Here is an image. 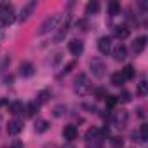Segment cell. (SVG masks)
<instances>
[{
    "mask_svg": "<svg viewBox=\"0 0 148 148\" xmlns=\"http://www.w3.org/2000/svg\"><path fill=\"white\" fill-rule=\"evenodd\" d=\"M16 21V11H14V5L9 4V2H2L0 4V23L4 26H9Z\"/></svg>",
    "mask_w": 148,
    "mask_h": 148,
    "instance_id": "cell-1",
    "label": "cell"
},
{
    "mask_svg": "<svg viewBox=\"0 0 148 148\" xmlns=\"http://www.w3.org/2000/svg\"><path fill=\"white\" fill-rule=\"evenodd\" d=\"M73 91L79 96H87L91 92V80L86 73H79V77L73 82Z\"/></svg>",
    "mask_w": 148,
    "mask_h": 148,
    "instance_id": "cell-2",
    "label": "cell"
},
{
    "mask_svg": "<svg viewBox=\"0 0 148 148\" xmlns=\"http://www.w3.org/2000/svg\"><path fill=\"white\" fill-rule=\"evenodd\" d=\"M61 16L59 14H52V16H49V18H45L44 19V23L40 25V30H38V35H45V33H49V32H54L59 25H61Z\"/></svg>",
    "mask_w": 148,
    "mask_h": 148,
    "instance_id": "cell-3",
    "label": "cell"
},
{
    "mask_svg": "<svg viewBox=\"0 0 148 148\" xmlns=\"http://www.w3.org/2000/svg\"><path fill=\"white\" fill-rule=\"evenodd\" d=\"M112 124L117 127V129H125L127 124H129V112L120 108V110H115L113 115H112Z\"/></svg>",
    "mask_w": 148,
    "mask_h": 148,
    "instance_id": "cell-4",
    "label": "cell"
},
{
    "mask_svg": "<svg viewBox=\"0 0 148 148\" xmlns=\"http://www.w3.org/2000/svg\"><path fill=\"white\" fill-rule=\"evenodd\" d=\"M89 66H91V73H92L96 79H103V77H105V73H106V64L103 63V59L94 58Z\"/></svg>",
    "mask_w": 148,
    "mask_h": 148,
    "instance_id": "cell-5",
    "label": "cell"
},
{
    "mask_svg": "<svg viewBox=\"0 0 148 148\" xmlns=\"http://www.w3.org/2000/svg\"><path fill=\"white\" fill-rule=\"evenodd\" d=\"M68 30H70V18H66L64 21H61V25L56 28V33H54V42L59 44L64 40V37L68 35Z\"/></svg>",
    "mask_w": 148,
    "mask_h": 148,
    "instance_id": "cell-6",
    "label": "cell"
},
{
    "mask_svg": "<svg viewBox=\"0 0 148 148\" xmlns=\"http://www.w3.org/2000/svg\"><path fill=\"white\" fill-rule=\"evenodd\" d=\"M77 136H79V129H77V125L68 124V125L63 127V138H64L68 143H71L73 139H77Z\"/></svg>",
    "mask_w": 148,
    "mask_h": 148,
    "instance_id": "cell-7",
    "label": "cell"
},
{
    "mask_svg": "<svg viewBox=\"0 0 148 148\" xmlns=\"http://www.w3.org/2000/svg\"><path fill=\"white\" fill-rule=\"evenodd\" d=\"M68 51L73 54V56H80L84 52V42L79 40V38H71L68 42Z\"/></svg>",
    "mask_w": 148,
    "mask_h": 148,
    "instance_id": "cell-8",
    "label": "cell"
},
{
    "mask_svg": "<svg viewBox=\"0 0 148 148\" xmlns=\"http://www.w3.org/2000/svg\"><path fill=\"white\" fill-rule=\"evenodd\" d=\"M98 51H99L103 56H106V54L112 51V38H110V37H99V38H98Z\"/></svg>",
    "mask_w": 148,
    "mask_h": 148,
    "instance_id": "cell-9",
    "label": "cell"
},
{
    "mask_svg": "<svg viewBox=\"0 0 148 148\" xmlns=\"http://www.w3.org/2000/svg\"><path fill=\"white\" fill-rule=\"evenodd\" d=\"M21 131H23V122H21L19 119L9 120V124H7V132H9L11 136H18Z\"/></svg>",
    "mask_w": 148,
    "mask_h": 148,
    "instance_id": "cell-10",
    "label": "cell"
},
{
    "mask_svg": "<svg viewBox=\"0 0 148 148\" xmlns=\"http://www.w3.org/2000/svg\"><path fill=\"white\" fill-rule=\"evenodd\" d=\"M35 7H37V0H30V2H28L26 5H23V9H21V14H19L21 21H26V19H28L32 14H33Z\"/></svg>",
    "mask_w": 148,
    "mask_h": 148,
    "instance_id": "cell-11",
    "label": "cell"
},
{
    "mask_svg": "<svg viewBox=\"0 0 148 148\" xmlns=\"http://www.w3.org/2000/svg\"><path fill=\"white\" fill-rule=\"evenodd\" d=\"M146 42H148V38H146L145 35L138 37V38L132 42V52H134V54H141V52L145 51V47H146Z\"/></svg>",
    "mask_w": 148,
    "mask_h": 148,
    "instance_id": "cell-12",
    "label": "cell"
},
{
    "mask_svg": "<svg viewBox=\"0 0 148 148\" xmlns=\"http://www.w3.org/2000/svg\"><path fill=\"white\" fill-rule=\"evenodd\" d=\"M113 33H115V37H117L119 40H125V38L131 35V28H129L127 25H119V26H115Z\"/></svg>",
    "mask_w": 148,
    "mask_h": 148,
    "instance_id": "cell-13",
    "label": "cell"
},
{
    "mask_svg": "<svg viewBox=\"0 0 148 148\" xmlns=\"http://www.w3.org/2000/svg\"><path fill=\"white\" fill-rule=\"evenodd\" d=\"M33 73H35V66L32 63H21V66H19V75L21 77L28 79V77L33 75Z\"/></svg>",
    "mask_w": 148,
    "mask_h": 148,
    "instance_id": "cell-14",
    "label": "cell"
},
{
    "mask_svg": "<svg viewBox=\"0 0 148 148\" xmlns=\"http://www.w3.org/2000/svg\"><path fill=\"white\" fill-rule=\"evenodd\" d=\"M99 9H101V4L98 0H91V2H87V5H86V14L87 16H96L99 12Z\"/></svg>",
    "mask_w": 148,
    "mask_h": 148,
    "instance_id": "cell-15",
    "label": "cell"
},
{
    "mask_svg": "<svg viewBox=\"0 0 148 148\" xmlns=\"http://www.w3.org/2000/svg\"><path fill=\"white\" fill-rule=\"evenodd\" d=\"M113 58H115V61H124V59L127 58V49H125L124 44H119V45L113 49Z\"/></svg>",
    "mask_w": 148,
    "mask_h": 148,
    "instance_id": "cell-16",
    "label": "cell"
},
{
    "mask_svg": "<svg viewBox=\"0 0 148 148\" xmlns=\"http://www.w3.org/2000/svg\"><path fill=\"white\" fill-rule=\"evenodd\" d=\"M86 139H87V143H89V141H96V139H103L101 131H99L98 127H91V129L86 132Z\"/></svg>",
    "mask_w": 148,
    "mask_h": 148,
    "instance_id": "cell-17",
    "label": "cell"
},
{
    "mask_svg": "<svg viewBox=\"0 0 148 148\" xmlns=\"http://www.w3.org/2000/svg\"><path fill=\"white\" fill-rule=\"evenodd\" d=\"M120 73H122L124 80H132V79H134V75H136V70H134V66H132V64H125V66H124V70H122Z\"/></svg>",
    "mask_w": 148,
    "mask_h": 148,
    "instance_id": "cell-18",
    "label": "cell"
},
{
    "mask_svg": "<svg viewBox=\"0 0 148 148\" xmlns=\"http://www.w3.org/2000/svg\"><path fill=\"white\" fill-rule=\"evenodd\" d=\"M110 82H112V86H115V87H122L125 80H124V77H122V73H120V71H115V73H112Z\"/></svg>",
    "mask_w": 148,
    "mask_h": 148,
    "instance_id": "cell-19",
    "label": "cell"
},
{
    "mask_svg": "<svg viewBox=\"0 0 148 148\" xmlns=\"http://www.w3.org/2000/svg\"><path fill=\"white\" fill-rule=\"evenodd\" d=\"M9 112L12 115H19V113L25 112V106H23L21 101H12V103H9Z\"/></svg>",
    "mask_w": 148,
    "mask_h": 148,
    "instance_id": "cell-20",
    "label": "cell"
},
{
    "mask_svg": "<svg viewBox=\"0 0 148 148\" xmlns=\"http://www.w3.org/2000/svg\"><path fill=\"white\" fill-rule=\"evenodd\" d=\"M108 14L113 18L117 14H120V2H117V0H112V2L108 4Z\"/></svg>",
    "mask_w": 148,
    "mask_h": 148,
    "instance_id": "cell-21",
    "label": "cell"
},
{
    "mask_svg": "<svg viewBox=\"0 0 148 148\" xmlns=\"http://www.w3.org/2000/svg\"><path fill=\"white\" fill-rule=\"evenodd\" d=\"M49 127H51V124L47 122V120H37L35 122V131L38 132V134H42V132H45V131H49Z\"/></svg>",
    "mask_w": 148,
    "mask_h": 148,
    "instance_id": "cell-22",
    "label": "cell"
},
{
    "mask_svg": "<svg viewBox=\"0 0 148 148\" xmlns=\"http://www.w3.org/2000/svg\"><path fill=\"white\" fill-rule=\"evenodd\" d=\"M38 108H40V105H38L37 101H30V103L26 105V113H28V117L37 115V113H38Z\"/></svg>",
    "mask_w": 148,
    "mask_h": 148,
    "instance_id": "cell-23",
    "label": "cell"
},
{
    "mask_svg": "<svg viewBox=\"0 0 148 148\" xmlns=\"http://www.w3.org/2000/svg\"><path fill=\"white\" fill-rule=\"evenodd\" d=\"M66 112H68V108H66L64 105H56V106L52 108V115H54L56 119H59V117L66 115Z\"/></svg>",
    "mask_w": 148,
    "mask_h": 148,
    "instance_id": "cell-24",
    "label": "cell"
},
{
    "mask_svg": "<svg viewBox=\"0 0 148 148\" xmlns=\"http://www.w3.org/2000/svg\"><path fill=\"white\" fill-rule=\"evenodd\" d=\"M139 139H141V143H145L148 139V124H141V127H139Z\"/></svg>",
    "mask_w": 148,
    "mask_h": 148,
    "instance_id": "cell-25",
    "label": "cell"
},
{
    "mask_svg": "<svg viewBox=\"0 0 148 148\" xmlns=\"http://www.w3.org/2000/svg\"><path fill=\"white\" fill-rule=\"evenodd\" d=\"M138 94L139 96H146L148 94V84H146V80H141L138 84Z\"/></svg>",
    "mask_w": 148,
    "mask_h": 148,
    "instance_id": "cell-26",
    "label": "cell"
},
{
    "mask_svg": "<svg viewBox=\"0 0 148 148\" xmlns=\"http://www.w3.org/2000/svg\"><path fill=\"white\" fill-rule=\"evenodd\" d=\"M110 145H112V148H124V139L120 136H115L110 139Z\"/></svg>",
    "mask_w": 148,
    "mask_h": 148,
    "instance_id": "cell-27",
    "label": "cell"
},
{
    "mask_svg": "<svg viewBox=\"0 0 148 148\" xmlns=\"http://www.w3.org/2000/svg\"><path fill=\"white\" fill-rule=\"evenodd\" d=\"M75 64H77V61H70V63H68V64L63 68V71L59 73V77H63V75H68V73H70L73 68H75Z\"/></svg>",
    "mask_w": 148,
    "mask_h": 148,
    "instance_id": "cell-28",
    "label": "cell"
},
{
    "mask_svg": "<svg viewBox=\"0 0 148 148\" xmlns=\"http://www.w3.org/2000/svg\"><path fill=\"white\" fill-rule=\"evenodd\" d=\"M47 99H49V92L47 91H42L38 94V98H37V103L38 105H44V103H47Z\"/></svg>",
    "mask_w": 148,
    "mask_h": 148,
    "instance_id": "cell-29",
    "label": "cell"
},
{
    "mask_svg": "<svg viewBox=\"0 0 148 148\" xmlns=\"http://www.w3.org/2000/svg\"><path fill=\"white\" fill-rule=\"evenodd\" d=\"M9 63H11V58H9V56H4L2 59H0V73H2V71L9 66Z\"/></svg>",
    "mask_w": 148,
    "mask_h": 148,
    "instance_id": "cell-30",
    "label": "cell"
},
{
    "mask_svg": "<svg viewBox=\"0 0 148 148\" xmlns=\"http://www.w3.org/2000/svg\"><path fill=\"white\" fill-rule=\"evenodd\" d=\"M105 99H106V106H108V108H113V106L117 105V101H119L117 96H106Z\"/></svg>",
    "mask_w": 148,
    "mask_h": 148,
    "instance_id": "cell-31",
    "label": "cell"
},
{
    "mask_svg": "<svg viewBox=\"0 0 148 148\" xmlns=\"http://www.w3.org/2000/svg\"><path fill=\"white\" fill-rule=\"evenodd\" d=\"M87 26H89V25H87V19H79V21H77V28H79V30L87 32V30H89Z\"/></svg>",
    "mask_w": 148,
    "mask_h": 148,
    "instance_id": "cell-32",
    "label": "cell"
},
{
    "mask_svg": "<svg viewBox=\"0 0 148 148\" xmlns=\"http://www.w3.org/2000/svg\"><path fill=\"white\" fill-rule=\"evenodd\" d=\"M120 101H124V103H129L131 101V92H127V91H124L122 94H120V98H119Z\"/></svg>",
    "mask_w": 148,
    "mask_h": 148,
    "instance_id": "cell-33",
    "label": "cell"
},
{
    "mask_svg": "<svg viewBox=\"0 0 148 148\" xmlns=\"http://www.w3.org/2000/svg\"><path fill=\"white\" fill-rule=\"evenodd\" d=\"M106 96H108V94H106L105 89H96V98H98V99H105Z\"/></svg>",
    "mask_w": 148,
    "mask_h": 148,
    "instance_id": "cell-34",
    "label": "cell"
},
{
    "mask_svg": "<svg viewBox=\"0 0 148 148\" xmlns=\"http://www.w3.org/2000/svg\"><path fill=\"white\" fill-rule=\"evenodd\" d=\"M9 148H25V145H23V141H19V139H14L12 143H11V146Z\"/></svg>",
    "mask_w": 148,
    "mask_h": 148,
    "instance_id": "cell-35",
    "label": "cell"
},
{
    "mask_svg": "<svg viewBox=\"0 0 148 148\" xmlns=\"http://www.w3.org/2000/svg\"><path fill=\"white\" fill-rule=\"evenodd\" d=\"M61 56H63L61 52H56V54H54V58H52V61H51V64H58V63L61 61Z\"/></svg>",
    "mask_w": 148,
    "mask_h": 148,
    "instance_id": "cell-36",
    "label": "cell"
},
{
    "mask_svg": "<svg viewBox=\"0 0 148 148\" xmlns=\"http://www.w3.org/2000/svg\"><path fill=\"white\" fill-rule=\"evenodd\" d=\"M131 138H132V141H138V143H141V139H139L138 132H132V134H131Z\"/></svg>",
    "mask_w": 148,
    "mask_h": 148,
    "instance_id": "cell-37",
    "label": "cell"
},
{
    "mask_svg": "<svg viewBox=\"0 0 148 148\" xmlns=\"http://www.w3.org/2000/svg\"><path fill=\"white\" fill-rule=\"evenodd\" d=\"M138 115H139V117H141V119H143V117H145V112H143V108H138Z\"/></svg>",
    "mask_w": 148,
    "mask_h": 148,
    "instance_id": "cell-38",
    "label": "cell"
},
{
    "mask_svg": "<svg viewBox=\"0 0 148 148\" xmlns=\"http://www.w3.org/2000/svg\"><path fill=\"white\" fill-rule=\"evenodd\" d=\"M61 148H75L73 145H64V146H61Z\"/></svg>",
    "mask_w": 148,
    "mask_h": 148,
    "instance_id": "cell-39",
    "label": "cell"
},
{
    "mask_svg": "<svg viewBox=\"0 0 148 148\" xmlns=\"http://www.w3.org/2000/svg\"><path fill=\"white\" fill-rule=\"evenodd\" d=\"M5 103H7L5 99H0V106H2V105H5Z\"/></svg>",
    "mask_w": 148,
    "mask_h": 148,
    "instance_id": "cell-40",
    "label": "cell"
}]
</instances>
